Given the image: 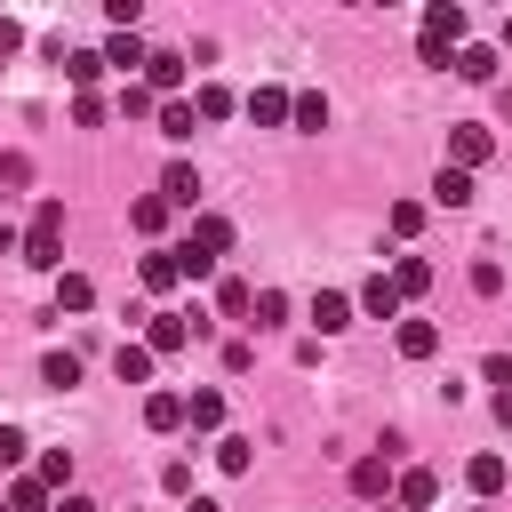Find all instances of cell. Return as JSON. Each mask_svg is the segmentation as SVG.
I'll return each instance as SVG.
<instances>
[{
	"label": "cell",
	"instance_id": "cell-1",
	"mask_svg": "<svg viewBox=\"0 0 512 512\" xmlns=\"http://www.w3.org/2000/svg\"><path fill=\"white\" fill-rule=\"evenodd\" d=\"M16 264H32V272H64V200H40L32 208V224H24V256Z\"/></svg>",
	"mask_w": 512,
	"mask_h": 512
},
{
	"label": "cell",
	"instance_id": "cell-2",
	"mask_svg": "<svg viewBox=\"0 0 512 512\" xmlns=\"http://www.w3.org/2000/svg\"><path fill=\"white\" fill-rule=\"evenodd\" d=\"M456 48H464V8H456V0H432L416 56H424V64H456Z\"/></svg>",
	"mask_w": 512,
	"mask_h": 512
},
{
	"label": "cell",
	"instance_id": "cell-3",
	"mask_svg": "<svg viewBox=\"0 0 512 512\" xmlns=\"http://www.w3.org/2000/svg\"><path fill=\"white\" fill-rule=\"evenodd\" d=\"M488 152H496V136H488L480 120H456V128H448V160H440V168H464V176H472Z\"/></svg>",
	"mask_w": 512,
	"mask_h": 512
},
{
	"label": "cell",
	"instance_id": "cell-4",
	"mask_svg": "<svg viewBox=\"0 0 512 512\" xmlns=\"http://www.w3.org/2000/svg\"><path fill=\"white\" fill-rule=\"evenodd\" d=\"M184 248H192V256H208V264H216V256H232V216L200 208V216H192V232H184Z\"/></svg>",
	"mask_w": 512,
	"mask_h": 512
},
{
	"label": "cell",
	"instance_id": "cell-5",
	"mask_svg": "<svg viewBox=\"0 0 512 512\" xmlns=\"http://www.w3.org/2000/svg\"><path fill=\"white\" fill-rule=\"evenodd\" d=\"M184 344H192V320H184V312H152V320H144V352H152V360H168V352H184Z\"/></svg>",
	"mask_w": 512,
	"mask_h": 512
},
{
	"label": "cell",
	"instance_id": "cell-6",
	"mask_svg": "<svg viewBox=\"0 0 512 512\" xmlns=\"http://www.w3.org/2000/svg\"><path fill=\"white\" fill-rule=\"evenodd\" d=\"M160 200H168V208H184V216H200V168H192V160H168Z\"/></svg>",
	"mask_w": 512,
	"mask_h": 512
},
{
	"label": "cell",
	"instance_id": "cell-7",
	"mask_svg": "<svg viewBox=\"0 0 512 512\" xmlns=\"http://www.w3.org/2000/svg\"><path fill=\"white\" fill-rule=\"evenodd\" d=\"M144 88L168 104V96L184 88V56H176V48H152V56H144Z\"/></svg>",
	"mask_w": 512,
	"mask_h": 512
},
{
	"label": "cell",
	"instance_id": "cell-8",
	"mask_svg": "<svg viewBox=\"0 0 512 512\" xmlns=\"http://www.w3.org/2000/svg\"><path fill=\"white\" fill-rule=\"evenodd\" d=\"M352 312H368V320H400V288H392L384 272H368L360 296H352Z\"/></svg>",
	"mask_w": 512,
	"mask_h": 512
},
{
	"label": "cell",
	"instance_id": "cell-9",
	"mask_svg": "<svg viewBox=\"0 0 512 512\" xmlns=\"http://www.w3.org/2000/svg\"><path fill=\"white\" fill-rule=\"evenodd\" d=\"M392 504H400V512H424V504H440V480H432L424 464H408V472L392 480Z\"/></svg>",
	"mask_w": 512,
	"mask_h": 512
},
{
	"label": "cell",
	"instance_id": "cell-10",
	"mask_svg": "<svg viewBox=\"0 0 512 512\" xmlns=\"http://www.w3.org/2000/svg\"><path fill=\"white\" fill-rule=\"evenodd\" d=\"M312 328H320V336L352 328V296H344V288H320V296H312Z\"/></svg>",
	"mask_w": 512,
	"mask_h": 512
},
{
	"label": "cell",
	"instance_id": "cell-11",
	"mask_svg": "<svg viewBox=\"0 0 512 512\" xmlns=\"http://www.w3.org/2000/svg\"><path fill=\"white\" fill-rule=\"evenodd\" d=\"M392 344H400V360H432V352H440V328H432V320H400Z\"/></svg>",
	"mask_w": 512,
	"mask_h": 512
},
{
	"label": "cell",
	"instance_id": "cell-12",
	"mask_svg": "<svg viewBox=\"0 0 512 512\" xmlns=\"http://www.w3.org/2000/svg\"><path fill=\"white\" fill-rule=\"evenodd\" d=\"M64 80H72L80 96H96V80H104V56H96V48H64Z\"/></svg>",
	"mask_w": 512,
	"mask_h": 512
},
{
	"label": "cell",
	"instance_id": "cell-13",
	"mask_svg": "<svg viewBox=\"0 0 512 512\" xmlns=\"http://www.w3.org/2000/svg\"><path fill=\"white\" fill-rule=\"evenodd\" d=\"M136 280H144V288H152V296H168V288H176V280H184V272H176V248H152V256H144V264H136Z\"/></svg>",
	"mask_w": 512,
	"mask_h": 512
},
{
	"label": "cell",
	"instance_id": "cell-14",
	"mask_svg": "<svg viewBox=\"0 0 512 512\" xmlns=\"http://www.w3.org/2000/svg\"><path fill=\"white\" fill-rule=\"evenodd\" d=\"M144 424L152 432H184V392H144Z\"/></svg>",
	"mask_w": 512,
	"mask_h": 512
},
{
	"label": "cell",
	"instance_id": "cell-15",
	"mask_svg": "<svg viewBox=\"0 0 512 512\" xmlns=\"http://www.w3.org/2000/svg\"><path fill=\"white\" fill-rule=\"evenodd\" d=\"M504 480H512V472H504V456H472V464H464V488H472L480 504H488V496H496Z\"/></svg>",
	"mask_w": 512,
	"mask_h": 512
},
{
	"label": "cell",
	"instance_id": "cell-16",
	"mask_svg": "<svg viewBox=\"0 0 512 512\" xmlns=\"http://www.w3.org/2000/svg\"><path fill=\"white\" fill-rule=\"evenodd\" d=\"M0 504H8V512H56V496H48V488H40V480H32V472H16V480H8V496H0Z\"/></svg>",
	"mask_w": 512,
	"mask_h": 512
},
{
	"label": "cell",
	"instance_id": "cell-17",
	"mask_svg": "<svg viewBox=\"0 0 512 512\" xmlns=\"http://www.w3.org/2000/svg\"><path fill=\"white\" fill-rule=\"evenodd\" d=\"M96 56H104V64H120V72H144V56H152V48H144L136 32H112V40L96 48Z\"/></svg>",
	"mask_w": 512,
	"mask_h": 512
},
{
	"label": "cell",
	"instance_id": "cell-18",
	"mask_svg": "<svg viewBox=\"0 0 512 512\" xmlns=\"http://www.w3.org/2000/svg\"><path fill=\"white\" fill-rule=\"evenodd\" d=\"M240 112H248L256 128H280V120H288V88H256V96H248Z\"/></svg>",
	"mask_w": 512,
	"mask_h": 512
},
{
	"label": "cell",
	"instance_id": "cell-19",
	"mask_svg": "<svg viewBox=\"0 0 512 512\" xmlns=\"http://www.w3.org/2000/svg\"><path fill=\"white\" fill-rule=\"evenodd\" d=\"M432 208H472V176L464 168H440L432 176Z\"/></svg>",
	"mask_w": 512,
	"mask_h": 512
},
{
	"label": "cell",
	"instance_id": "cell-20",
	"mask_svg": "<svg viewBox=\"0 0 512 512\" xmlns=\"http://www.w3.org/2000/svg\"><path fill=\"white\" fill-rule=\"evenodd\" d=\"M384 280H392V288H400V304H408V296H424V288H432V264H424V256H400Z\"/></svg>",
	"mask_w": 512,
	"mask_h": 512
},
{
	"label": "cell",
	"instance_id": "cell-21",
	"mask_svg": "<svg viewBox=\"0 0 512 512\" xmlns=\"http://www.w3.org/2000/svg\"><path fill=\"white\" fill-rule=\"evenodd\" d=\"M96 304V280L88 272H56V312H88Z\"/></svg>",
	"mask_w": 512,
	"mask_h": 512
},
{
	"label": "cell",
	"instance_id": "cell-22",
	"mask_svg": "<svg viewBox=\"0 0 512 512\" xmlns=\"http://www.w3.org/2000/svg\"><path fill=\"white\" fill-rule=\"evenodd\" d=\"M152 368H160V360H152L144 344H120V352H112V376H120V384H152Z\"/></svg>",
	"mask_w": 512,
	"mask_h": 512
},
{
	"label": "cell",
	"instance_id": "cell-23",
	"mask_svg": "<svg viewBox=\"0 0 512 512\" xmlns=\"http://www.w3.org/2000/svg\"><path fill=\"white\" fill-rule=\"evenodd\" d=\"M32 480H40L48 496H64V488H72V448H48V456L32 464Z\"/></svg>",
	"mask_w": 512,
	"mask_h": 512
},
{
	"label": "cell",
	"instance_id": "cell-24",
	"mask_svg": "<svg viewBox=\"0 0 512 512\" xmlns=\"http://www.w3.org/2000/svg\"><path fill=\"white\" fill-rule=\"evenodd\" d=\"M392 488V456H360L352 464V496H384Z\"/></svg>",
	"mask_w": 512,
	"mask_h": 512
},
{
	"label": "cell",
	"instance_id": "cell-25",
	"mask_svg": "<svg viewBox=\"0 0 512 512\" xmlns=\"http://www.w3.org/2000/svg\"><path fill=\"white\" fill-rule=\"evenodd\" d=\"M192 128H200V112H192L184 96H168V104H160V136H168V144H184Z\"/></svg>",
	"mask_w": 512,
	"mask_h": 512
},
{
	"label": "cell",
	"instance_id": "cell-26",
	"mask_svg": "<svg viewBox=\"0 0 512 512\" xmlns=\"http://www.w3.org/2000/svg\"><path fill=\"white\" fill-rule=\"evenodd\" d=\"M128 224H136L144 240H160V224H168V200H160V192H144V200H128Z\"/></svg>",
	"mask_w": 512,
	"mask_h": 512
},
{
	"label": "cell",
	"instance_id": "cell-27",
	"mask_svg": "<svg viewBox=\"0 0 512 512\" xmlns=\"http://www.w3.org/2000/svg\"><path fill=\"white\" fill-rule=\"evenodd\" d=\"M40 384H48V392H72V384H80V352H48V360H40Z\"/></svg>",
	"mask_w": 512,
	"mask_h": 512
},
{
	"label": "cell",
	"instance_id": "cell-28",
	"mask_svg": "<svg viewBox=\"0 0 512 512\" xmlns=\"http://www.w3.org/2000/svg\"><path fill=\"white\" fill-rule=\"evenodd\" d=\"M184 424H192V432H216V424H224V392H192V400H184Z\"/></svg>",
	"mask_w": 512,
	"mask_h": 512
},
{
	"label": "cell",
	"instance_id": "cell-29",
	"mask_svg": "<svg viewBox=\"0 0 512 512\" xmlns=\"http://www.w3.org/2000/svg\"><path fill=\"white\" fill-rule=\"evenodd\" d=\"M248 464H256V440H240V432H224V440H216V472H232V480H240Z\"/></svg>",
	"mask_w": 512,
	"mask_h": 512
},
{
	"label": "cell",
	"instance_id": "cell-30",
	"mask_svg": "<svg viewBox=\"0 0 512 512\" xmlns=\"http://www.w3.org/2000/svg\"><path fill=\"white\" fill-rule=\"evenodd\" d=\"M456 80H496V48H456Z\"/></svg>",
	"mask_w": 512,
	"mask_h": 512
},
{
	"label": "cell",
	"instance_id": "cell-31",
	"mask_svg": "<svg viewBox=\"0 0 512 512\" xmlns=\"http://www.w3.org/2000/svg\"><path fill=\"white\" fill-rule=\"evenodd\" d=\"M192 112H200V120H232V112H240V96H232V88H216V80H208V88H200V96H192Z\"/></svg>",
	"mask_w": 512,
	"mask_h": 512
},
{
	"label": "cell",
	"instance_id": "cell-32",
	"mask_svg": "<svg viewBox=\"0 0 512 512\" xmlns=\"http://www.w3.org/2000/svg\"><path fill=\"white\" fill-rule=\"evenodd\" d=\"M288 320V296L280 288H256V304H248V328H280Z\"/></svg>",
	"mask_w": 512,
	"mask_h": 512
},
{
	"label": "cell",
	"instance_id": "cell-33",
	"mask_svg": "<svg viewBox=\"0 0 512 512\" xmlns=\"http://www.w3.org/2000/svg\"><path fill=\"white\" fill-rule=\"evenodd\" d=\"M288 120H296V128H328V96H312V88L288 96Z\"/></svg>",
	"mask_w": 512,
	"mask_h": 512
},
{
	"label": "cell",
	"instance_id": "cell-34",
	"mask_svg": "<svg viewBox=\"0 0 512 512\" xmlns=\"http://www.w3.org/2000/svg\"><path fill=\"white\" fill-rule=\"evenodd\" d=\"M248 304H256L248 280H224V288H216V312H224V320H248Z\"/></svg>",
	"mask_w": 512,
	"mask_h": 512
},
{
	"label": "cell",
	"instance_id": "cell-35",
	"mask_svg": "<svg viewBox=\"0 0 512 512\" xmlns=\"http://www.w3.org/2000/svg\"><path fill=\"white\" fill-rule=\"evenodd\" d=\"M392 232L416 240V232H424V200H392Z\"/></svg>",
	"mask_w": 512,
	"mask_h": 512
},
{
	"label": "cell",
	"instance_id": "cell-36",
	"mask_svg": "<svg viewBox=\"0 0 512 512\" xmlns=\"http://www.w3.org/2000/svg\"><path fill=\"white\" fill-rule=\"evenodd\" d=\"M24 456H32V440H24L16 424H0V472H8V464H24Z\"/></svg>",
	"mask_w": 512,
	"mask_h": 512
},
{
	"label": "cell",
	"instance_id": "cell-37",
	"mask_svg": "<svg viewBox=\"0 0 512 512\" xmlns=\"http://www.w3.org/2000/svg\"><path fill=\"white\" fill-rule=\"evenodd\" d=\"M104 112H112L104 96H72V120H80V128H104Z\"/></svg>",
	"mask_w": 512,
	"mask_h": 512
},
{
	"label": "cell",
	"instance_id": "cell-38",
	"mask_svg": "<svg viewBox=\"0 0 512 512\" xmlns=\"http://www.w3.org/2000/svg\"><path fill=\"white\" fill-rule=\"evenodd\" d=\"M472 288H480V296H504V264L480 256V264H472Z\"/></svg>",
	"mask_w": 512,
	"mask_h": 512
},
{
	"label": "cell",
	"instance_id": "cell-39",
	"mask_svg": "<svg viewBox=\"0 0 512 512\" xmlns=\"http://www.w3.org/2000/svg\"><path fill=\"white\" fill-rule=\"evenodd\" d=\"M176 272H184V280H208V272H216V264H208V256H192V248H184V240H176Z\"/></svg>",
	"mask_w": 512,
	"mask_h": 512
},
{
	"label": "cell",
	"instance_id": "cell-40",
	"mask_svg": "<svg viewBox=\"0 0 512 512\" xmlns=\"http://www.w3.org/2000/svg\"><path fill=\"white\" fill-rule=\"evenodd\" d=\"M16 48H24V24H8V16H0V56H16Z\"/></svg>",
	"mask_w": 512,
	"mask_h": 512
},
{
	"label": "cell",
	"instance_id": "cell-41",
	"mask_svg": "<svg viewBox=\"0 0 512 512\" xmlns=\"http://www.w3.org/2000/svg\"><path fill=\"white\" fill-rule=\"evenodd\" d=\"M0 256H24V232L16 224H0Z\"/></svg>",
	"mask_w": 512,
	"mask_h": 512
},
{
	"label": "cell",
	"instance_id": "cell-42",
	"mask_svg": "<svg viewBox=\"0 0 512 512\" xmlns=\"http://www.w3.org/2000/svg\"><path fill=\"white\" fill-rule=\"evenodd\" d=\"M56 512H96V496H72V488H64V496H56Z\"/></svg>",
	"mask_w": 512,
	"mask_h": 512
},
{
	"label": "cell",
	"instance_id": "cell-43",
	"mask_svg": "<svg viewBox=\"0 0 512 512\" xmlns=\"http://www.w3.org/2000/svg\"><path fill=\"white\" fill-rule=\"evenodd\" d=\"M496 424H504V432H512V392H496Z\"/></svg>",
	"mask_w": 512,
	"mask_h": 512
},
{
	"label": "cell",
	"instance_id": "cell-44",
	"mask_svg": "<svg viewBox=\"0 0 512 512\" xmlns=\"http://www.w3.org/2000/svg\"><path fill=\"white\" fill-rule=\"evenodd\" d=\"M192 512H224V504H216V496H192Z\"/></svg>",
	"mask_w": 512,
	"mask_h": 512
},
{
	"label": "cell",
	"instance_id": "cell-45",
	"mask_svg": "<svg viewBox=\"0 0 512 512\" xmlns=\"http://www.w3.org/2000/svg\"><path fill=\"white\" fill-rule=\"evenodd\" d=\"M504 48H512V16H504Z\"/></svg>",
	"mask_w": 512,
	"mask_h": 512
},
{
	"label": "cell",
	"instance_id": "cell-46",
	"mask_svg": "<svg viewBox=\"0 0 512 512\" xmlns=\"http://www.w3.org/2000/svg\"><path fill=\"white\" fill-rule=\"evenodd\" d=\"M376 512H400V504H376Z\"/></svg>",
	"mask_w": 512,
	"mask_h": 512
},
{
	"label": "cell",
	"instance_id": "cell-47",
	"mask_svg": "<svg viewBox=\"0 0 512 512\" xmlns=\"http://www.w3.org/2000/svg\"><path fill=\"white\" fill-rule=\"evenodd\" d=\"M0 512H8V504H0Z\"/></svg>",
	"mask_w": 512,
	"mask_h": 512
},
{
	"label": "cell",
	"instance_id": "cell-48",
	"mask_svg": "<svg viewBox=\"0 0 512 512\" xmlns=\"http://www.w3.org/2000/svg\"><path fill=\"white\" fill-rule=\"evenodd\" d=\"M480 512H488V504H480Z\"/></svg>",
	"mask_w": 512,
	"mask_h": 512
}]
</instances>
